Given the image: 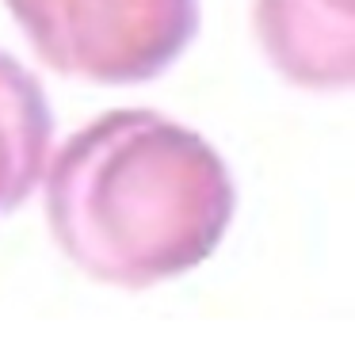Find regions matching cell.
Returning <instances> with one entry per match:
<instances>
[{
    "instance_id": "1",
    "label": "cell",
    "mask_w": 355,
    "mask_h": 355,
    "mask_svg": "<svg viewBox=\"0 0 355 355\" xmlns=\"http://www.w3.org/2000/svg\"><path fill=\"white\" fill-rule=\"evenodd\" d=\"M46 214L88 275L153 286L218 248L233 180L195 130L157 111H111L54 157Z\"/></svg>"
},
{
    "instance_id": "2",
    "label": "cell",
    "mask_w": 355,
    "mask_h": 355,
    "mask_svg": "<svg viewBox=\"0 0 355 355\" xmlns=\"http://www.w3.org/2000/svg\"><path fill=\"white\" fill-rule=\"evenodd\" d=\"M46 65L103 85L168 69L199 27L195 0H8Z\"/></svg>"
},
{
    "instance_id": "3",
    "label": "cell",
    "mask_w": 355,
    "mask_h": 355,
    "mask_svg": "<svg viewBox=\"0 0 355 355\" xmlns=\"http://www.w3.org/2000/svg\"><path fill=\"white\" fill-rule=\"evenodd\" d=\"M256 24L283 77L309 88L352 80V0H260Z\"/></svg>"
},
{
    "instance_id": "4",
    "label": "cell",
    "mask_w": 355,
    "mask_h": 355,
    "mask_svg": "<svg viewBox=\"0 0 355 355\" xmlns=\"http://www.w3.org/2000/svg\"><path fill=\"white\" fill-rule=\"evenodd\" d=\"M50 119L42 88L0 54V214L31 195L50 161Z\"/></svg>"
}]
</instances>
